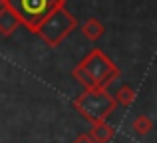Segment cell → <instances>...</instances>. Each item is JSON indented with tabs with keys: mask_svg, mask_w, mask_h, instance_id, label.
<instances>
[{
	"mask_svg": "<svg viewBox=\"0 0 157 143\" xmlns=\"http://www.w3.org/2000/svg\"><path fill=\"white\" fill-rule=\"evenodd\" d=\"M72 143H96V141H94L92 137L88 135V133H82V135H78V137H76V139H74Z\"/></svg>",
	"mask_w": 157,
	"mask_h": 143,
	"instance_id": "10",
	"label": "cell"
},
{
	"mask_svg": "<svg viewBox=\"0 0 157 143\" xmlns=\"http://www.w3.org/2000/svg\"><path fill=\"white\" fill-rule=\"evenodd\" d=\"M76 28H78L76 16L70 10H66V6H60L38 26L36 34L42 38V42H46V46L58 48Z\"/></svg>",
	"mask_w": 157,
	"mask_h": 143,
	"instance_id": "4",
	"label": "cell"
},
{
	"mask_svg": "<svg viewBox=\"0 0 157 143\" xmlns=\"http://www.w3.org/2000/svg\"><path fill=\"white\" fill-rule=\"evenodd\" d=\"M2 4H4V0H0V6H2Z\"/></svg>",
	"mask_w": 157,
	"mask_h": 143,
	"instance_id": "11",
	"label": "cell"
},
{
	"mask_svg": "<svg viewBox=\"0 0 157 143\" xmlns=\"http://www.w3.org/2000/svg\"><path fill=\"white\" fill-rule=\"evenodd\" d=\"M4 6L18 16L20 26L36 34L38 26L56 8L66 6V0H4Z\"/></svg>",
	"mask_w": 157,
	"mask_h": 143,
	"instance_id": "2",
	"label": "cell"
},
{
	"mask_svg": "<svg viewBox=\"0 0 157 143\" xmlns=\"http://www.w3.org/2000/svg\"><path fill=\"white\" fill-rule=\"evenodd\" d=\"M113 100H115V103L117 105H123V107H131L133 105V101H135V89L131 88V85H119V89L115 92V96H113Z\"/></svg>",
	"mask_w": 157,
	"mask_h": 143,
	"instance_id": "8",
	"label": "cell"
},
{
	"mask_svg": "<svg viewBox=\"0 0 157 143\" xmlns=\"http://www.w3.org/2000/svg\"><path fill=\"white\" fill-rule=\"evenodd\" d=\"M88 135L96 143H109L115 135V129L107 121H96V123H92V129L88 131Z\"/></svg>",
	"mask_w": 157,
	"mask_h": 143,
	"instance_id": "6",
	"label": "cell"
},
{
	"mask_svg": "<svg viewBox=\"0 0 157 143\" xmlns=\"http://www.w3.org/2000/svg\"><path fill=\"white\" fill-rule=\"evenodd\" d=\"M131 127H133V131L137 133V135H147V133L153 129V121H151V117H149V115L141 113V115H137V117L133 119Z\"/></svg>",
	"mask_w": 157,
	"mask_h": 143,
	"instance_id": "9",
	"label": "cell"
},
{
	"mask_svg": "<svg viewBox=\"0 0 157 143\" xmlns=\"http://www.w3.org/2000/svg\"><path fill=\"white\" fill-rule=\"evenodd\" d=\"M20 28V20L8 6H0V34L2 36H12Z\"/></svg>",
	"mask_w": 157,
	"mask_h": 143,
	"instance_id": "5",
	"label": "cell"
},
{
	"mask_svg": "<svg viewBox=\"0 0 157 143\" xmlns=\"http://www.w3.org/2000/svg\"><path fill=\"white\" fill-rule=\"evenodd\" d=\"M119 68L100 50L94 48L82 58V62L72 70V77L86 89H105L119 77Z\"/></svg>",
	"mask_w": 157,
	"mask_h": 143,
	"instance_id": "1",
	"label": "cell"
},
{
	"mask_svg": "<svg viewBox=\"0 0 157 143\" xmlns=\"http://www.w3.org/2000/svg\"><path fill=\"white\" fill-rule=\"evenodd\" d=\"M104 32H105V28L98 18H88L82 24V34H84V38L90 40V42H98V40L104 36Z\"/></svg>",
	"mask_w": 157,
	"mask_h": 143,
	"instance_id": "7",
	"label": "cell"
},
{
	"mask_svg": "<svg viewBox=\"0 0 157 143\" xmlns=\"http://www.w3.org/2000/svg\"><path fill=\"white\" fill-rule=\"evenodd\" d=\"M117 103H115L113 96L105 89H86L74 100V109L80 113L84 119H88L90 123L96 121H105L111 113L115 111Z\"/></svg>",
	"mask_w": 157,
	"mask_h": 143,
	"instance_id": "3",
	"label": "cell"
}]
</instances>
